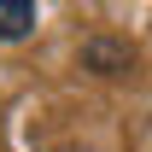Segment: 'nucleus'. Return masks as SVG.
<instances>
[{
    "mask_svg": "<svg viewBox=\"0 0 152 152\" xmlns=\"http://www.w3.org/2000/svg\"><path fill=\"white\" fill-rule=\"evenodd\" d=\"M35 29V6L29 0H0V41H18Z\"/></svg>",
    "mask_w": 152,
    "mask_h": 152,
    "instance_id": "obj_2",
    "label": "nucleus"
},
{
    "mask_svg": "<svg viewBox=\"0 0 152 152\" xmlns=\"http://www.w3.org/2000/svg\"><path fill=\"white\" fill-rule=\"evenodd\" d=\"M82 64L99 76H123L134 64V47L129 41H111V35H94V41H82Z\"/></svg>",
    "mask_w": 152,
    "mask_h": 152,
    "instance_id": "obj_1",
    "label": "nucleus"
}]
</instances>
